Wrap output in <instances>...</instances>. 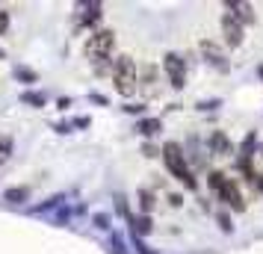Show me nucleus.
Returning <instances> with one entry per match:
<instances>
[{"label": "nucleus", "mask_w": 263, "mask_h": 254, "mask_svg": "<svg viewBox=\"0 0 263 254\" xmlns=\"http://www.w3.org/2000/svg\"><path fill=\"white\" fill-rule=\"evenodd\" d=\"M160 157H163V163H166V171L183 186V189H190V192L198 189V178H195L190 160H186V148L180 145V142H166Z\"/></svg>", "instance_id": "nucleus-1"}, {"label": "nucleus", "mask_w": 263, "mask_h": 254, "mask_svg": "<svg viewBox=\"0 0 263 254\" xmlns=\"http://www.w3.org/2000/svg\"><path fill=\"white\" fill-rule=\"evenodd\" d=\"M112 86L121 97H133L139 89V68L130 56H119L112 60Z\"/></svg>", "instance_id": "nucleus-2"}, {"label": "nucleus", "mask_w": 263, "mask_h": 254, "mask_svg": "<svg viewBox=\"0 0 263 254\" xmlns=\"http://www.w3.org/2000/svg\"><path fill=\"white\" fill-rule=\"evenodd\" d=\"M163 74H166L168 86L175 89V92H183L186 89V60L175 53V50H168L166 56H163Z\"/></svg>", "instance_id": "nucleus-3"}, {"label": "nucleus", "mask_w": 263, "mask_h": 254, "mask_svg": "<svg viewBox=\"0 0 263 254\" xmlns=\"http://www.w3.org/2000/svg\"><path fill=\"white\" fill-rule=\"evenodd\" d=\"M112 48H116V33H112V30H95V33L89 36V42H86V56L92 62L109 60Z\"/></svg>", "instance_id": "nucleus-4"}, {"label": "nucleus", "mask_w": 263, "mask_h": 254, "mask_svg": "<svg viewBox=\"0 0 263 254\" xmlns=\"http://www.w3.org/2000/svg\"><path fill=\"white\" fill-rule=\"evenodd\" d=\"M216 198H219L231 213H246V210H249V201H246V195H242V189H239L237 178H225V183H222V189H219Z\"/></svg>", "instance_id": "nucleus-5"}, {"label": "nucleus", "mask_w": 263, "mask_h": 254, "mask_svg": "<svg viewBox=\"0 0 263 254\" xmlns=\"http://www.w3.org/2000/svg\"><path fill=\"white\" fill-rule=\"evenodd\" d=\"M198 50H201V60L210 65V68H216L219 74H228L231 71V60H228V53L222 45H216L213 38H201L198 42Z\"/></svg>", "instance_id": "nucleus-6"}, {"label": "nucleus", "mask_w": 263, "mask_h": 254, "mask_svg": "<svg viewBox=\"0 0 263 254\" xmlns=\"http://www.w3.org/2000/svg\"><path fill=\"white\" fill-rule=\"evenodd\" d=\"M222 38H225L228 48H239L246 42V27L237 21V15L222 12Z\"/></svg>", "instance_id": "nucleus-7"}, {"label": "nucleus", "mask_w": 263, "mask_h": 254, "mask_svg": "<svg viewBox=\"0 0 263 254\" xmlns=\"http://www.w3.org/2000/svg\"><path fill=\"white\" fill-rule=\"evenodd\" d=\"M207 154H213V157H234L237 145L231 142V136L225 130H210V136H207Z\"/></svg>", "instance_id": "nucleus-8"}, {"label": "nucleus", "mask_w": 263, "mask_h": 254, "mask_svg": "<svg viewBox=\"0 0 263 254\" xmlns=\"http://www.w3.org/2000/svg\"><path fill=\"white\" fill-rule=\"evenodd\" d=\"M225 9L231 15H237V21L242 27H251L254 21H257V15H254V6L251 3H246V0H225Z\"/></svg>", "instance_id": "nucleus-9"}, {"label": "nucleus", "mask_w": 263, "mask_h": 254, "mask_svg": "<svg viewBox=\"0 0 263 254\" xmlns=\"http://www.w3.org/2000/svg\"><path fill=\"white\" fill-rule=\"evenodd\" d=\"M80 9H83V12H80V27H95L98 21H101V9H104V6H101V3H83Z\"/></svg>", "instance_id": "nucleus-10"}, {"label": "nucleus", "mask_w": 263, "mask_h": 254, "mask_svg": "<svg viewBox=\"0 0 263 254\" xmlns=\"http://www.w3.org/2000/svg\"><path fill=\"white\" fill-rule=\"evenodd\" d=\"M160 130H163V121H160V119H148V115H145V119H139V121H136V133H139V136H145V139H151V136H157Z\"/></svg>", "instance_id": "nucleus-11"}, {"label": "nucleus", "mask_w": 263, "mask_h": 254, "mask_svg": "<svg viewBox=\"0 0 263 254\" xmlns=\"http://www.w3.org/2000/svg\"><path fill=\"white\" fill-rule=\"evenodd\" d=\"M127 225H130L133 237H148V233L154 230V222H151V216H142V213H139V216H133Z\"/></svg>", "instance_id": "nucleus-12"}, {"label": "nucleus", "mask_w": 263, "mask_h": 254, "mask_svg": "<svg viewBox=\"0 0 263 254\" xmlns=\"http://www.w3.org/2000/svg\"><path fill=\"white\" fill-rule=\"evenodd\" d=\"M136 201H139V213L142 216H151V210L157 207V195L148 189V186H142L139 192H136Z\"/></svg>", "instance_id": "nucleus-13"}, {"label": "nucleus", "mask_w": 263, "mask_h": 254, "mask_svg": "<svg viewBox=\"0 0 263 254\" xmlns=\"http://www.w3.org/2000/svg\"><path fill=\"white\" fill-rule=\"evenodd\" d=\"M27 198H30V189L27 186H12V189L3 192V201H9V204H24Z\"/></svg>", "instance_id": "nucleus-14"}, {"label": "nucleus", "mask_w": 263, "mask_h": 254, "mask_svg": "<svg viewBox=\"0 0 263 254\" xmlns=\"http://www.w3.org/2000/svg\"><path fill=\"white\" fill-rule=\"evenodd\" d=\"M225 178H228V174L222 169H210V171H207V189H210L213 195H219V189H222Z\"/></svg>", "instance_id": "nucleus-15"}, {"label": "nucleus", "mask_w": 263, "mask_h": 254, "mask_svg": "<svg viewBox=\"0 0 263 254\" xmlns=\"http://www.w3.org/2000/svg\"><path fill=\"white\" fill-rule=\"evenodd\" d=\"M142 86H148V95H157V65H142Z\"/></svg>", "instance_id": "nucleus-16"}, {"label": "nucleus", "mask_w": 263, "mask_h": 254, "mask_svg": "<svg viewBox=\"0 0 263 254\" xmlns=\"http://www.w3.org/2000/svg\"><path fill=\"white\" fill-rule=\"evenodd\" d=\"M21 104H27V107H45L48 97L42 92H21Z\"/></svg>", "instance_id": "nucleus-17"}, {"label": "nucleus", "mask_w": 263, "mask_h": 254, "mask_svg": "<svg viewBox=\"0 0 263 254\" xmlns=\"http://www.w3.org/2000/svg\"><path fill=\"white\" fill-rule=\"evenodd\" d=\"M219 107H222V97H207V101H198V104H195L198 112H216Z\"/></svg>", "instance_id": "nucleus-18"}, {"label": "nucleus", "mask_w": 263, "mask_h": 254, "mask_svg": "<svg viewBox=\"0 0 263 254\" xmlns=\"http://www.w3.org/2000/svg\"><path fill=\"white\" fill-rule=\"evenodd\" d=\"M213 216H216V222H219V228L225 230V233H231V230H234V225H231V213H228V210H216Z\"/></svg>", "instance_id": "nucleus-19"}, {"label": "nucleus", "mask_w": 263, "mask_h": 254, "mask_svg": "<svg viewBox=\"0 0 263 254\" xmlns=\"http://www.w3.org/2000/svg\"><path fill=\"white\" fill-rule=\"evenodd\" d=\"M9 154H12V139H9V136H3V139H0V166L9 160Z\"/></svg>", "instance_id": "nucleus-20"}, {"label": "nucleus", "mask_w": 263, "mask_h": 254, "mask_svg": "<svg viewBox=\"0 0 263 254\" xmlns=\"http://www.w3.org/2000/svg\"><path fill=\"white\" fill-rule=\"evenodd\" d=\"M109 251H112V254H127V248H124V242H121L119 233H112V237H109Z\"/></svg>", "instance_id": "nucleus-21"}, {"label": "nucleus", "mask_w": 263, "mask_h": 254, "mask_svg": "<svg viewBox=\"0 0 263 254\" xmlns=\"http://www.w3.org/2000/svg\"><path fill=\"white\" fill-rule=\"evenodd\" d=\"M92 225H95L98 230H109V216L107 213H95V216H92Z\"/></svg>", "instance_id": "nucleus-22"}, {"label": "nucleus", "mask_w": 263, "mask_h": 254, "mask_svg": "<svg viewBox=\"0 0 263 254\" xmlns=\"http://www.w3.org/2000/svg\"><path fill=\"white\" fill-rule=\"evenodd\" d=\"M124 112H127V115H139V119H145V104H124Z\"/></svg>", "instance_id": "nucleus-23"}, {"label": "nucleus", "mask_w": 263, "mask_h": 254, "mask_svg": "<svg viewBox=\"0 0 263 254\" xmlns=\"http://www.w3.org/2000/svg\"><path fill=\"white\" fill-rule=\"evenodd\" d=\"M15 77H18V80H27V83H36V71H30V68H18Z\"/></svg>", "instance_id": "nucleus-24"}, {"label": "nucleus", "mask_w": 263, "mask_h": 254, "mask_svg": "<svg viewBox=\"0 0 263 254\" xmlns=\"http://www.w3.org/2000/svg\"><path fill=\"white\" fill-rule=\"evenodd\" d=\"M157 154H163V148H154L151 142H145L142 145V157H157Z\"/></svg>", "instance_id": "nucleus-25"}, {"label": "nucleus", "mask_w": 263, "mask_h": 254, "mask_svg": "<svg viewBox=\"0 0 263 254\" xmlns=\"http://www.w3.org/2000/svg\"><path fill=\"white\" fill-rule=\"evenodd\" d=\"M168 207H175V210H178V207H183V198H180L178 192H168Z\"/></svg>", "instance_id": "nucleus-26"}, {"label": "nucleus", "mask_w": 263, "mask_h": 254, "mask_svg": "<svg viewBox=\"0 0 263 254\" xmlns=\"http://www.w3.org/2000/svg\"><path fill=\"white\" fill-rule=\"evenodd\" d=\"M71 130H74L71 121H60V124H57V133H71Z\"/></svg>", "instance_id": "nucleus-27"}, {"label": "nucleus", "mask_w": 263, "mask_h": 254, "mask_svg": "<svg viewBox=\"0 0 263 254\" xmlns=\"http://www.w3.org/2000/svg\"><path fill=\"white\" fill-rule=\"evenodd\" d=\"M6 27H9V15H6V12H3V9H0V33H3Z\"/></svg>", "instance_id": "nucleus-28"}, {"label": "nucleus", "mask_w": 263, "mask_h": 254, "mask_svg": "<svg viewBox=\"0 0 263 254\" xmlns=\"http://www.w3.org/2000/svg\"><path fill=\"white\" fill-rule=\"evenodd\" d=\"M71 124H74V127H89V119H86V115H80V119H74Z\"/></svg>", "instance_id": "nucleus-29"}, {"label": "nucleus", "mask_w": 263, "mask_h": 254, "mask_svg": "<svg viewBox=\"0 0 263 254\" xmlns=\"http://www.w3.org/2000/svg\"><path fill=\"white\" fill-rule=\"evenodd\" d=\"M57 107H60V109H68V107H71V97H60V101H57Z\"/></svg>", "instance_id": "nucleus-30"}, {"label": "nucleus", "mask_w": 263, "mask_h": 254, "mask_svg": "<svg viewBox=\"0 0 263 254\" xmlns=\"http://www.w3.org/2000/svg\"><path fill=\"white\" fill-rule=\"evenodd\" d=\"M89 101H95V104H107V97H104V95H95V92L89 95Z\"/></svg>", "instance_id": "nucleus-31"}, {"label": "nucleus", "mask_w": 263, "mask_h": 254, "mask_svg": "<svg viewBox=\"0 0 263 254\" xmlns=\"http://www.w3.org/2000/svg\"><path fill=\"white\" fill-rule=\"evenodd\" d=\"M257 77H260V80H263V62H260V65H257Z\"/></svg>", "instance_id": "nucleus-32"}, {"label": "nucleus", "mask_w": 263, "mask_h": 254, "mask_svg": "<svg viewBox=\"0 0 263 254\" xmlns=\"http://www.w3.org/2000/svg\"><path fill=\"white\" fill-rule=\"evenodd\" d=\"M260 157H263V142H260Z\"/></svg>", "instance_id": "nucleus-33"}]
</instances>
